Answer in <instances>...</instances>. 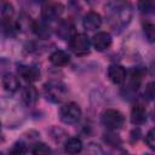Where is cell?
Returning <instances> with one entry per match:
<instances>
[{"label":"cell","mask_w":155,"mask_h":155,"mask_svg":"<svg viewBox=\"0 0 155 155\" xmlns=\"http://www.w3.org/2000/svg\"><path fill=\"white\" fill-rule=\"evenodd\" d=\"M31 153L33 154H36V155H39V154H50L51 153V149L46 144H44V143H36L33 147Z\"/></svg>","instance_id":"cell-21"},{"label":"cell","mask_w":155,"mask_h":155,"mask_svg":"<svg viewBox=\"0 0 155 155\" xmlns=\"http://www.w3.org/2000/svg\"><path fill=\"white\" fill-rule=\"evenodd\" d=\"M64 150L68 154H78L82 150V142L79 138H69L64 144Z\"/></svg>","instance_id":"cell-17"},{"label":"cell","mask_w":155,"mask_h":155,"mask_svg":"<svg viewBox=\"0 0 155 155\" xmlns=\"http://www.w3.org/2000/svg\"><path fill=\"white\" fill-rule=\"evenodd\" d=\"M90 39L86 34H74L70 38V48L78 56H86L90 52Z\"/></svg>","instance_id":"cell-5"},{"label":"cell","mask_w":155,"mask_h":155,"mask_svg":"<svg viewBox=\"0 0 155 155\" xmlns=\"http://www.w3.org/2000/svg\"><path fill=\"white\" fill-rule=\"evenodd\" d=\"M0 131H1V124H0Z\"/></svg>","instance_id":"cell-25"},{"label":"cell","mask_w":155,"mask_h":155,"mask_svg":"<svg viewBox=\"0 0 155 155\" xmlns=\"http://www.w3.org/2000/svg\"><path fill=\"white\" fill-rule=\"evenodd\" d=\"M143 29H144V34H145L147 39H148L150 42H153L154 39H155V27H154V24H151V23H145L144 27H143Z\"/></svg>","instance_id":"cell-20"},{"label":"cell","mask_w":155,"mask_h":155,"mask_svg":"<svg viewBox=\"0 0 155 155\" xmlns=\"http://www.w3.org/2000/svg\"><path fill=\"white\" fill-rule=\"evenodd\" d=\"M70 61V57L67 52L62 51V50H57L54 51L51 56H50V62L56 65V67H63V65H67Z\"/></svg>","instance_id":"cell-15"},{"label":"cell","mask_w":155,"mask_h":155,"mask_svg":"<svg viewBox=\"0 0 155 155\" xmlns=\"http://www.w3.org/2000/svg\"><path fill=\"white\" fill-rule=\"evenodd\" d=\"M2 86L7 92L13 93L19 88V80L13 74H6L2 78Z\"/></svg>","instance_id":"cell-16"},{"label":"cell","mask_w":155,"mask_h":155,"mask_svg":"<svg viewBox=\"0 0 155 155\" xmlns=\"http://www.w3.org/2000/svg\"><path fill=\"white\" fill-rule=\"evenodd\" d=\"M74 29H75V27L71 21H62L57 27V34L62 39L67 40L74 35Z\"/></svg>","instance_id":"cell-14"},{"label":"cell","mask_w":155,"mask_h":155,"mask_svg":"<svg viewBox=\"0 0 155 155\" xmlns=\"http://www.w3.org/2000/svg\"><path fill=\"white\" fill-rule=\"evenodd\" d=\"M13 13H15L13 5L7 0H0V24L8 23Z\"/></svg>","instance_id":"cell-11"},{"label":"cell","mask_w":155,"mask_h":155,"mask_svg":"<svg viewBox=\"0 0 155 155\" xmlns=\"http://www.w3.org/2000/svg\"><path fill=\"white\" fill-rule=\"evenodd\" d=\"M125 122L124 115L115 109H107L102 114V124L108 128V130H119L122 127Z\"/></svg>","instance_id":"cell-3"},{"label":"cell","mask_w":155,"mask_h":155,"mask_svg":"<svg viewBox=\"0 0 155 155\" xmlns=\"http://www.w3.org/2000/svg\"><path fill=\"white\" fill-rule=\"evenodd\" d=\"M59 116H61V120L64 124L73 125V124H76L80 120L81 109L76 103H73V102L71 103H67L61 108Z\"/></svg>","instance_id":"cell-4"},{"label":"cell","mask_w":155,"mask_h":155,"mask_svg":"<svg viewBox=\"0 0 155 155\" xmlns=\"http://www.w3.org/2000/svg\"><path fill=\"white\" fill-rule=\"evenodd\" d=\"M108 78L113 84L120 85L126 79V70L124 67H121L119 64H113L108 69Z\"/></svg>","instance_id":"cell-9"},{"label":"cell","mask_w":155,"mask_h":155,"mask_svg":"<svg viewBox=\"0 0 155 155\" xmlns=\"http://www.w3.org/2000/svg\"><path fill=\"white\" fill-rule=\"evenodd\" d=\"M22 99L24 101V103L27 105H34L39 99L38 90L31 85L25 86L22 91Z\"/></svg>","instance_id":"cell-13"},{"label":"cell","mask_w":155,"mask_h":155,"mask_svg":"<svg viewBox=\"0 0 155 155\" xmlns=\"http://www.w3.org/2000/svg\"><path fill=\"white\" fill-rule=\"evenodd\" d=\"M18 74L28 82H34L40 79V70L31 65H21L18 68Z\"/></svg>","instance_id":"cell-10"},{"label":"cell","mask_w":155,"mask_h":155,"mask_svg":"<svg viewBox=\"0 0 155 155\" xmlns=\"http://www.w3.org/2000/svg\"><path fill=\"white\" fill-rule=\"evenodd\" d=\"M31 28H33V30L35 31V34L39 35V36H41V38H46V36L50 35V28H47V27L45 25V23L35 22V23H33Z\"/></svg>","instance_id":"cell-19"},{"label":"cell","mask_w":155,"mask_h":155,"mask_svg":"<svg viewBox=\"0 0 155 155\" xmlns=\"http://www.w3.org/2000/svg\"><path fill=\"white\" fill-rule=\"evenodd\" d=\"M105 12L114 27H124L131 19L132 6L128 0H111L105 6Z\"/></svg>","instance_id":"cell-1"},{"label":"cell","mask_w":155,"mask_h":155,"mask_svg":"<svg viewBox=\"0 0 155 155\" xmlns=\"http://www.w3.org/2000/svg\"><path fill=\"white\" fill-rule=\"evenodd\" d=\"M44 92L48 101L53 103H61L65 99L68 88L61 81H48L44 85Z\"/></svg>","instance_id":"cell-2"},{"label":"cell","mask_w":155,"mask_h":155,"mask_svg":"<svg viewBox=\"0 0 155 155\" xmlns=\"http://www.w3.org/2000/svg\"><path fill=\"white\" fill-rule=\"evenodd\" d=\"M64 12V6L59 2H53L44 7L42 10V19L46 22L51 21H57Z\"/></svg>","instance_id":"cell-6"},{"label":"cell","mask_w":155,"mask_h":155,"mask_svg":"<svg viewBox=\"0 0 155 155\" xmlns=\"http://www.w3.org/2000/svg\"><path fill=\"white\" fill-rule=\"evenodd\" d=\"M40 1H45V0H40Z\"/></svg>","instance_id":"cell-26"},{"label":"cell","mask_w":155,"mask_h":155,"mask_svg":"<svg viewBox=\"0 0 155 155\" xmlns=\"http://www.w3.org/2000/svg\"><path fill=\"white\" fill-rule=\"evenodd\" d=\"M147 120V109L142 104H136L131 110V122L133 125H142Z\"/></svg>","instance_id":"cell-12"},{"label":"cell","mask_w":155,"mask_h":155,"mask_svg":"<svg viewBox=\"0 0 155 155\" xmlns=\"http://www.w3.org/2000/svg\"><path fill=\"white\" fill-rule=\"evenodd\" d=\"M145 143L148 144V147L151 150L155 149V131L154 130H150L147 133V136H145Z\"/></svg>","instance_id":"cell-22"},{"label":"cell","mask_w":155,"mask_h":155,"mask_svg":"<svg viewBox=\"0 0 155 155\" xmlns=\"http://www.w3.org/2000/svg\"><path fill=\"white\" fill-rule=\"evenodd\" d=\"M138 8L143 13H151L155 8V0H138Z\"/></svg>","instance_id":"cell-18"},{"label":"cell","mask_w":155,"mask_h":155,"mask_svg":"<svg viewBox=\"0 0 155 155\" xmlns=\"http://www.w3.org/2000/svg\"><path fill=\"white\" fill-rule=\"evenodd\" d=\"M82 24H84V28L88 31H93V30H97L101 24H102V17L99 13L94 12V11H90L85 17H84V21H82Z\"/></svg>","instance_id":"cell-8"},{"label":"cell","mask_w":155,"mask_h":155,"mask_svg":"<svg viewBox=\"0 0 155 155\" xmlns=\"http://www.w3.org/2000/svg\"><path fill=\"white\" fill-rule=\"evenodd\" d=\"M27 151V147L23 142H16L11 149L12 154H24Z\"/></svg>","instance_id":"cell-23"},{"label":"cell","mask_w":155,"mask_h":155,"mask_svg":"<svg viewBox=\"0 0 155 155\" xmlns=\"http://www.w3.org/2000/svg\"><path fill=\"white\" fill-rule=\"evenodd\" d=\"M111 35L107 31H99L92 38V45L97 51H105L111 45Z\"/></svg>","instance_id":"cell-7"},{"label":"cell","mask_w":155,"mask_h":155,"mask_svg":"<svg viewBox=\"0 0 155 155\" xmlns=\"http://www.w3.org/2000/svg\"><path fill=\"white\" fill-rule=\"evenodd\" d=\"M154 84L153 82H150L148 86H147V88H145V97H148V99H153V97H154Z\"/></svg>","instance_id":"cell-24"}]
</instances>
